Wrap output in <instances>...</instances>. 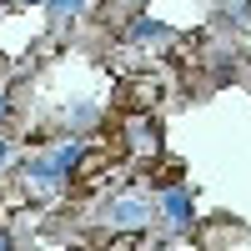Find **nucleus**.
<instances>
[{"mask_svg":"<svg viewBox=\"0 0 251 251\" xmlns=\"http://www.w3.org/2000/svg\"><path fill=\"white\" fill-rule=\"evenodd\" d=\"M151 216H156V206L146 201V196H136V191H126V196H116L106 206V221L116 226V231H141Z\"/></svg>","mask_w":251,"mask_h":251,"instance_id":"f257e3e1","label":"nucleus"},{"mask_svg":"<svg viewBox=\"0 0 251 251\" xmlns=\"http://www.w3.org/2000/svg\"><path fill=\"white\" fill-rule=\"evenodd\" d=\"M161 216H166V226H171V231H186V226L196 221V201H191V191H186V186H166V191H161Z\"/></svg>","mask_w":251,"mask_h":251,"instance_id":"f03ea898","label":"nucleus"},{"mask_svg":"<svg viewBox=\"0 0 251 251\" xmlns=\"http://www.w3.org/2000/svg\"><path fill=\"white\" fill-rule=\"evenodd\" d=\"M131 40H141V46H166V40H171V25H161V20H136L131 25Z\"/></svg>","mask_w":251,"mask_h":251,"instance_id":"7ed1b4c3","label":"nucleus"},{"mask_svg":"<svg viewBox=\"0 0 251 251\" xmlns=\"http://www.w3.org/2000/svg\"><path fill=\"white\" fill-rule=\"evenodd\" d=\"M131 146H136V151H156V146H161V136H156V121L136 116V121H131Z\"/></svg>","mask_w":251,"mask_h":251,"instance_id":"20e7f679","label":"nucleus"},{"mask_svg":"<svg viewBox=\"0 0 251 251\" xmlns=\"http://www.w3.org/2000/svg\"><path fill=\"white\" fill-rule=\"evenodd\" d=\"M46 10H50L55 25H66V20H75L80 10H86V0H46Z\"/></svg>","mask_w":251,"mask_h":251,"instance_id":"39448f33","label":"nucleus"},{"mask_svg":"<svg viewBox=\"0 0 251 251\" xmlns=\"http://www.w3.org/2000/svg\"><path fill=\"white\" fill-rule=\"evenodd\" d=\"M10 241H15V236L5 231V226H0V251H10Z\"/></svg>","mask_w":251,"mask_h":251,"instance_id":"423d86ee","label":"nucleus"},{"mask_svg":"<svg viewBox=\"0 0 251 251\" xmlns=\"http://www.w3.org/2000/svg\"><path fill=\"white\" fill-rule=\"evenodd\" d=\"M5 116H10V100H5V96H0V126H5Z\"/></svg>","mask_w":251,"mask_h":251,"instance_id":"0eeeda50","label":"nucleus"},{"mask_svg":"<svg viewBox=\"0 0 251 251\" xmlns=\"http://www.w3.org/2000/svg\"><path fill=\"white\" fill-rule=\"evenodd\" d=\"M10 161V141H0V166H5Z\"/></svg>","mask_w":251,"mask_h":251,"instance_id":"6e6552de","label":"nucleus"},{"mask_svg":"<svg viewBox=\"0 0 251 251\" xmlns=\"http://www.w3.org/2000/svg\"><path fill=\"white\" fill-rule=\"evenodd\" d=\"M25 5H46V0H25Z\"/></svg>","mask_w":251,"mask_h":251,"instance_id":"1a4fd4ad","label":"nucleus"}]
</instances>
